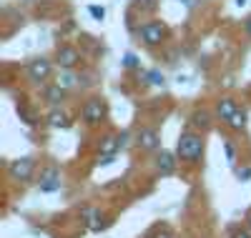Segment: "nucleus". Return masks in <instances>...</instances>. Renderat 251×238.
Returning a JSON list of instances; mask_svg holds the SVG:
<instances>
[{
	"mask_svg": "<svg viewBox=\"0 0 251 238\" xmlns=\"http://www.w3.org/2000/svg\"><path fill=\"white\" fill-rule=\"evenodd\" d=\"M176 158L174 153H169V150H161V153L156 156V170L161 173V176H174L176 173Z\"/></svg>",
	"mask_w": 251,
	"mask_h": 238,
	"instance_id": "9d476101",
	"label": "nucleus"
},
{
	"mask_svg": "<svg viewBox=\"0 0 251 238\" xmlns=\"http://www.w3.org/2000/svg\"><path fill=\"white\" fill-rule=\"evenodd\" d=\"M239 111V105H236V100L234 98H221L219 103H216V118H221L224 123L231 118L234 113Z\"/></svg>",
	"mask_w": 251,
	"mask_h": 238,
	"instance_id": "9b49d317",
	"label": "nucleus"
},
{
	"mask_svg": "<svg viewBox=\"0 0 251 238\" xmlns=\"http://www.w3.org/2000/svg\"><path fill=\"white\" fill-rule=\"evenodd\" d=\"M75 83H78V78H75L73 73H68V71L58 78V85H60V88H66V91H68V88H73Z\"/></svg>",
	"mask_w": 251,
	"mask_h": 238,
	"instance_id": "a211bd4d",
	"label": "nucleus"
},
{
	"mask_svg": "<svg viewBox=\"0 0 251 238\" xmlns=\"http://www.w3.org/2000/svg\"><path fill=\"white\" fill-rule=\"evenodd\" d=\"M113 161H116V153H113V156H98L96 163H98V166H111Z\"/></svg>",
	"mask_w": 251,
	"mask_h": 238,
	"instance_id": "b1692460",
	"label": "nucleus"
},
{
	"mask_svg": "<svg viewBox=\"0 0 251 238\" xmlns=\"http://www.w3.org/2000/svg\"><path fill=\"white\" fill-rule=\"evenodd\" d=\"M246 123H249V113L244 111V108H239V111H236L231 118L226 120V125L231 128V131H244V128H246Z\"/></svg>",
	"mask_w": 251,
	"mask_h": 238,
	"instance_id": "4468645a",
	"label": "nucleus"
},
{
	"mask_svg": "<svg viewBox=\"0 0 251 238\" xmlns=\"http://www.w3.org/2000/svg\"><path fill=\"white\" fill-rule=\"evenodd\" d=\"M123 66H126V68H138V58H136L133 53H128V55L123 58Z\"/></svg>",
	"mask_w": 251,
	"mask_h": 238,
	"instance_id": "5701e85b",
	"label": "nucleus"
},
{
	"mask_svg": "<svg viewBox=\"0 0 251 238\" xmlns=\"http://www.w3.org/2000/svg\"><path fill=\"white\" fill-rule=\"evenodd\" d=\"M48 125H50V128H68V125H71V118H68L66 111L53 108V111L48 113Z\"/></svg>",
	"mask_w": 251,
	"mask_h": 238,
	"instance_id": "f8f14e48",
	"label": "nucleus"
},
{
	"mask_svg": "<svg viewBox=\"0 0 251 238\" xmlns=\"http://www.w3.org/2000/svg\"><path fill=\"white\" fill-rule=\"evenodd\" d=\"M118 150H121L118 138L116 136H106L100 141V145H98V156H113V153H118Z\"/></svg>",
	"mask_w": 251,
	"mask_h": 238,
	"instance_id": "ddd939ff",
	"label": "nucleus"
},
{
	"mask_svg": "<svg viewBox=\"0 0 251 238\" xmlns=\"http://www.w3.org/2000/svg\"><path fill=\"white\" fill-rule=\"evenodd\" d=\"M236 5H239V8H244V5H246V0H236Z\"/></svg>",
	"mask_w": 251,
	"mask_h": 238,
	"instance_id": "c85d7f7f",
	"label": "nucleus"
},
{
	"mask_svg": "<svg viewBox=\"0 0 251 238\" xmlns=\"http://www.w3.org/2000/svg\"><path fill=\"white\" fill-rule=\"evenodd\" d=\"M106 116H108V105H106L103 98H91L80 108V118H83L86 125H100L103 120H106Z\"/></svg>",
	"mask_w": 251,
	"mask_h": 238,
	"instance_id": "7ed1b4c3",
	"label": "nucleus"
},
{
	"mask_svg": "<svg viewBox=\"0 0 251 238\" xmlns=\"http://www.w3.org/2000/svg\"><path fill=\"white\" fill-rule=\"evenodd\" d=\"M25 73H28L30 83H46L53 73V63L48 58H33V60H28Z\"/></svg>",
	"mask_w": 251,
	"mask_h": 238,
	"instance_id": "20e7f679",
	"label": "nucleus"
},
{
	"mask_svg": "<svg viewBox=\"0 0 251 238\" xmlns=\"http://www.w3.org/2000/svg\"><path fill=\"white\" fill-rule=\"evenodd\" d=\"M191 125L199 128V131H208V128H211V113L208 111H196L191 116Z\"/></svg>",
	"mask_w": 251,
	"mask_h": 238,
	"instance_id": "dca6fc26",
	"label": "nucleus"
},
{
	"mask_svg": "<svg viewBox=\"0 0 251 238\" xmlns=\"http://www.w3.org/2000/svg\"><path fill=\"white\" fill-rule=\"evenodd\" d=\"M236 178H239L241 183L251 181V166H241V168H236Z\"/></svg>",
	"mask_w": 251,
	"mask_h": 238,
	"instance_id": "412c9836",
	"label": "nucleus"
},
{
	"mask_svg": "<svg viewBox=\"0 0 251 238\" xmlns=\"http://www.w3.org/2000/svg\"><path fill=\"white\" fill-rule=\"evenodd\" d=\"M33 170H35V158H30V156L18 158V161H13V163L8 166L10 178H13V181H23V183H25V181H30Z\"/></svg>",
	"mask_w": 251,
	"mask_h": 238,
	"instance_id": "39448f33",
	"label": "nucleus"
},
{
	"mask_svg": "<svg viewBox=\"0 0 251 238\" xmlns=\"http://www.w3.org/2000/svg\"><path fill=\"white\" fill-rule=\"evenodd\" d=\"M80 221L86 223V228H91V231H100L103 226V213L98 211V208H93V206H86L80 211Z\"/></svg>",
	"mask_w": 251,
	"mask_h": 238,
	"instance_id": "1a4fd4ad",
	"label": "nucleus"
},
{
	"mask_svg": "<svg viewBox=\"0 0 251 238\" xmlns=\"http://www.w3.org/2000/svg\"><path fill=\"white\" fill-rule=\"evenodd\" d=\"M38 188L43 190V193H55V190H60V170H58V166H46L43 170H40Z\"/></svg>",
	"mask_w": 251,
	"mask_h": 238,
	"instance_id": "423d86ee",
	"label": "nucleus"
},
{
	"mask_svg": "<svg viewBox=\"0 0 251 238\" xmlns=\"http://www.w3.org/2000/svg\"><path fill=\"white\" fill-rule=\"evenodd\" d=\"M88 13H91L96 20H103V18H106V8H98V5H91Z\"/></svg>",
	"mask_w": 251,
	"mask_h": 238,
	"instance_id": "4be33fe9",
	"label": "nucleus"
},
{
	"mask_svg": "<svg viewBox=\"0 0 251 238\" xmlns=\"http://www.w3.org/2000/svg\"><path fill=\"white\" fill-rule=\"evenodd\" d=\"M224 150H226V161L234 166L236 163V148H234V143L231 141H224Z\"/></svg>",
	"mask_w": 251,
	"mask_h": 238,
	"instance_id": "6ab92c4d",
	"label": "nucleus"
},
{
	"mask_svg": "<svg viewBox=\"0 0 251 238\" xmlns=\"http://www.w3.org/2000/svg\"><path fill=\"white\" fill-rule=\"evenodd\" d=\"M146 83H151V85H163V73L149 71V73H146Z\"/></svg>",
	"mask_w": 251,
	"mask_h": 238,
	"instance_id": "aec40b11",
	"label": "nucleus"
},
{
	"mask_svg": "<svg viewBox=\"0 0 251 238\" xmlns=\"http://www.w3.org/2000/svg\"><path fill=\"white\" fill-rule=\"evenodd\" d=\"M43 95H46V103H50L55 108V105H60L63 98H66V88H60V85L55 83V85H50V88H46Z\"/></svg>",
	"mask_w": 251,
	"mask_h": 238,
	"instance_id": "2eb2a0df",
	"label": "nucleus"
},
{
	"mask_svg": "<svg viewBox=\"0 0 251 238\" xmlns=\"http://www.w3.org/2000/svg\"><path fill=\"white\" fill-rule=\"evenodd\" d=\"M138 38L146 43V46H161V43L169 38V28L161 20H146V23L138 28Z\"/></svg>",
	"mask_w": 251,
	"mask_h": 238,
	"instance_id": "f03ea898",
	"label": "nucleus"
},
{
	"mask_svg": "<svg viewBox=\"0 0 251 238\" xmlns=\"http://www.w3.org/2000/svg\"><path fill=\"white\" fill-rule=\"evenodd\" d=\"M18 116L23 118V123H28V125H35V123H38L35 113L30 111V108H25V105H18Z\"/></svg>",
	"mask_w": 251,
	"mask_h": 238,
	"instance_id": "f3484780",
	"label": "nucleus"
},
{
	"mask_svg": "<svg viewBox=\"0 0 251 238\" xmlns=\"http://www.w3.org/2000/svg\"><path fill=\"white\" fill-rule=\"evenodd\" d=\"M136 143L143 150H158L161 148V136H158L156 128H141L138 136H136Z\"/></svg>",
	"mask_w": 251,
	"mask_h": 238,
	"instance_id": "6e6552de",
	"label": "nucleus"
},
{
	"mask_svg": "<svg viewBox=\"0 0 251 238\" xmlns=\"http://www.w3.org/2000/svg\"><path fill=\"white\" fill-rule=\"evenodd\" d=\"M231 238H251V231H241V228H239V231L231 233Z\"/></svg>",
	"mask_w": 251,
	"mask_h": 238,
	"instance_id": "bb28decb",
	"label": "nucleus"
},
{
	"mask_svg": "<svg viewBox=\"0 0 251 238\" xmlns=\"http://www.w3.org/2000/svg\"><path fill=\"white\" fill-rule=\"evenodd\" d=\"M244 33H246V38L251 40V18H246V20H244Z\"/></svg>",
	"mask_w": 251,
	"mask_h": 238,
	"instance_id": "cd10ccee",
	"label": "nucleus"
},
{
	"mask_svg": "<svg viewBox=\"0 0 251 238\" xmlns=\"http://www.w3.org/2000/svg\"><path fill=\"white\" fill-rule=\"evenodd\" d=\"M128 141H131V136H128V133H121V136H118V145H121V150H123L126 145H128Z\"/></svg>",
	"mask_w": 251,
	"mask_h": 238,
	"instance_id": "a878e982",
	"label": "nucleus"
},
{
	"mask_svg": "<svg viewBox=\"0 0 251 238\" xmlns=\"http://www.w3.org/2000/svg\"><path fill=\"white\" fill-rule=\"evenodd\" d=\"M151 238H174V236H171V231H169V228H163V231L158 228V231H156Z\"/></svg>",
	"mask_w": 251,
	"mask_h": 238,
	"instance_id": "393cba45",
	"label": "nucleus"
},
{
	"mask_svg": "<svg viewBox=\"0 0 251 238\" xmlns=\"http://www.w3.org/2000/svg\"><path fill=\"white\" fill-rule=\"evenodd\" d=\"M55 63H58L63 71H73L78 63H80V53L73 46H60L58 53H55Z\"/></svg>",
	"mask_w": 251,
	"mask_h": 238,
	"instance_id": "0eeeda50",
	"label": "nucleus"
},
{
	"mask_svg": "<svg viewBox=\"0 0 251 238\" xmlns=\"http://www.w3.org/2000/svg\"><path fill=\"white\" fill-rule=\"evenodd\" d=\"M246 226H249V231H251V215H249V221H246Z\"/></svg>",
	"mask_w": 251,
	"mask_h": 238,
	"instance_id": "c756f323",
	"label": "nucleus"
},
{
	"mask_svg": "<svg viewBox=\"0 0 251 238\" xmlns=\"http://www.w3.org/2000/svg\"><path fill=\"white\" fill-rule=\"evenodd\" d=\"M176 156L178 161L188 163V166H196L203 158V136L194 133V131H186L178 136L176 141Z\"/></svg>",
	"mask_w": 251,
	"mask_h": 238,
	"instance_id": "f257e3e1",
	"label": "nucleus"
}]
</instances>
